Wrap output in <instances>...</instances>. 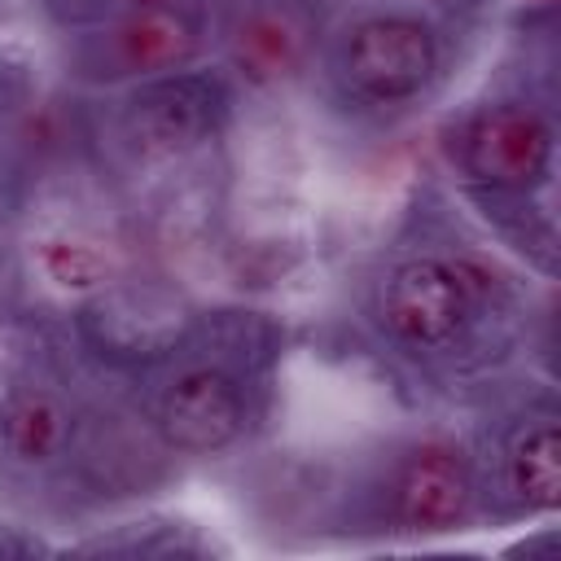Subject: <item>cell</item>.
I'll return each mask as SVG.
<instances>
[{"mask_svg":"<svg viewBox=\"0 0 561 561\" xmlns=\"http://www.w3.org/2000/svg\"><path fill=\"white\" fill-rule=\"evenodd\" d=\"M434 35L416 18H368L346 39V79L368 101H408L434 75Z\"/></svg>","mask_w":561,"mask_h":561,"instance_id":"1","label":"cell"},{"mask_svg":"<svg viewBox=\"0 0 561 561\" xmlns=\"http://www.w3.org/2000/svg\"><path fill=\"white\" fill-rule=\"evenodd\" d=\"M460 162L482 184L530 188L548 175L552 131L526 105H495V110H482L460 131Z\"/></svg>","mask_w":561,"mask_h":561,"instance_id":"2","label":"cell"},{"mask_svg":"<svg viewBox=\"0 0 561 561\" xmlns=\"http://www.w3.org/2000/svg\"><path fill=\"white\" fill-rule=\"evenodd\" d=\"M469 316V285L443 259H412L394 267L381 294L386 329L408 346H443Z\"/></svg>","mask_w":561,"mask_h":561,"instance_id":"3","label":"cell"},{"mask_svg":"<svg viewBox=\"0 0 561 561\" xmlns=\"http://www.w3.org/2000/svg\"><path fill=\"white\" fill-rule=\"evenodd\" d=\"M224 110V92L210 79L197 75H175L162 79L153 88H145L131 101V136L140 149H184L193 140H202L206 131H215Z\"/></svg>","mask_w":561,"mask_h":561,"instance_id":"4","label":"cell"},{"mask_svg":"<svg viewBox=\"0 0 561 561\" xmlns=\"http://www.w3.org/2000/svg\"><path fill=\"white\" fill-rule=\"evenodd\" d=\"M162 434L180 451H219L241 434V394L215 368L184 373L162 403Z\"/></svg>","mask_w":561,"mask_h":561,"instance_id":"5","label":"cell"},{"mask_svg":"<svg viewBox=\"0 0 561 561\" xmlns=\"http://www.w3.org/2000/svg\"><path fill=\"white\" fill-rule=\"evenodd\" d=\"M394 500H399L403 526H412V530H447L469 508V473L451 451L425 447L403 465Z\"/></svg>","mask_w":561,"mask_h":561,"instance_id":"6","label":"cell"},{"mask_svg":"<svg viewBox=\"0 0 561 561\" xmlns=\"http://www.w3.org/2000/svg\"><path fill=\"white\" fill-rule=\"evenodd\" d=\"M193 48H197L193 22L171 4L131 9L114 31V53L127 70H171V66H184Z\"/></svg>","mask_w":561,"mask_h":561,"instance_id":"7","label":"cell"},{"mask_svg":"<svg viewBox=\"0 0 561 561\" xmlns=\"http://www.w3.org/2000/svg\"><path fill=\"white\" fill-rule=\"evenodd\" d=\"M232 53H237V66L250 79H259V83L285 79L302 61V26L289 13L263 9V13H254L237 26Z\"/></svg>","mask_w":561,"mask_h":561,"instance_id":"8","label":"cell"},{"mask_svg":"<svg viewBox=\"0 0 561 561\" xmlns=\"http://www.w3.org/2000/svg\"><path fill=\"white\" fill-rule=\"evenodd\" d=\"M508 482L530 508H557L561 500V434L552 421H539L517 434L508 451Z\"/></svg>","mask_w":561,"mask_h":561,"instance_id":"9","label":"cell"},{"mask_svg":"<svg viewBox=\"0 0 561 561\" xmlns=\"http://www.w3.org/2000/svg\"><path fill=\"white\" fill-rule=\"evenodd\" d=\"M4 443L26 465L48 460L66 443V412L48 394H22L4 416Z\"/></svg>","mask_w":561,"mask_h":561,"instance_id":"10","label":"cell"},{"mask_svg":"<svg viewBox=\"0 0 561 561\" xmlns=\"http://www.w3.org/2000/svg\"><path fill=\"white\" fill-rule=\"evenodd\" d=\"M39 267L48 272V280L53 285H61V289H96V285H105V276H110V263L88 245V241H70V237H53V241H44L39 245Z\"/></svg>","mask_w":561,"mask_h":561,"instance_id":"11","label":"cell"},{"mask_svg":"<svg viewBox=\"0 0 561 561\" xmlns=\"http://www.w3.org/2000/svg\"><path fill=\"white\" fill-rule=\"evenodd\" d=\"M127 9H158V4H171V0H123Z\"/></svg>","mask_w":561,"mask_h":561,"instance_id":"12","label":"cell"}]
</instances>
